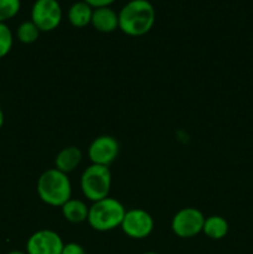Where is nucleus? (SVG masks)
Wrapping results in <instances>:
<instances>
[{"mask_svg": "<svg viewBox=\"0 0 253 254\" xmlns=\"http://www.w3.org/2000/svg\"><path fill=\"white\" fill-rule=\"evenodd\" d=\"M7 254H26V253L20 252V251H11V252H9Z\"/></svg>", "mask_w": 253, "mask_h": 254, "instance_id": "21", "label": "nucleus"}, {"mask_svg": "<svg viewBox=\"0 0 253 254\" xmlns=\"http://www.w3.org/2000/svg\"><path fill=\"white\" fill-rule=\"evenodd\" d=\"M91 24L99 32L108 34L116 31L119 29L118 12L114 11L111 6L93 9Z\"/></svg>", "mask_w": 253, "mask_h": 254, "instance_id": "10", "label": "nucleus"}, {"mask_svg": "<svg viewBox=\"0 0 253 254\" xmlns=\"http://www.w3.org/2000/svg\"><path fill=\"white\" fill-rule=\"evenodd\" d=\"M126 212V208L118 200L106 197L93 202L89 207L87 221L93 230L107 232L121 227Z\"/></svg>", "mask_w": 253, "mask_h": 254, "instance_id": "3", "label": "nucleus"}, {"mask_svg": "<svg viewBox=\"0 0 253 254\" xmlns=\"http://www.w3.org/2000/svg\"><path fill=\"white\" fill-rule=\"evenodd\" d=\"M119 143L111 135H101L94 139L88 148V156L92 164L108 166L117 159Z\"/></svg>", "mask_w": 253, "mask_h": 254, "instance_id": "9", "label": "nucleus"}, {"mask_svg": "<svg viewBox=\"0 0 253 254\" xmlns=\"http://www.w3.org/2000/svg\"><path fill=\"white\" fill-rule=\"evenodd\" d=\"M93 7L89 6L86 1H76L68 9V21L74 27H84L91 24Z\"/></svg>", "mask_w": 253, "mask_h": 254, "instance_id": "12", "label": "nucleus"}, {"mask_svg": "<svg viewBox=\"0 0 253 254\" xmlns=\"http://www.w3.org/2000/svg\"><path fill=\"white\" fill-rule=\"evenodd\" d=\"M62 9L57 0H35L31 7V21L40 31H52L61 24Z\"/></svg>", "mask_w": 253, "mask_h": 254, "instance_id": "5", "label": "nucleus"}, {"mask_svg": "<svg viewBox=\"0 0 253 254\" xmlns=\"http://www.w3.org/2000/svg\"><path fill=\"white\" fill-rule=\"evenodd\" d=\"M21 7L20 0H0V22L7 21L17 15Z\"/></svg>", "mask_w": 253, "mask_h": 254, "instance_id": "16", "label": "nucleus"}, {"mask_svg": "<svg viewBox=\"0 0 253 254\" xmlns=\"http://www.w3.org/2000/svg\"><path fill=\"white\" fill-rule=\"evenodd\" d=\"M12 47V32L6 24L0 22V59L6 56Z\"/></svg>", "mask_w": 253, "mask_h": 254, "instance_id": "17", "label": "nucleus"}, {"mask_svg": "<svg viewBox=\"0 0 253 254\" xmlns=\"http://www.w3.org/2000/svg\"><path fill=\"white\" fill-rule=\"evenodd\" d=\"M40 32L41 31L37 29L36 25L31 20H29V21H24L20 24V26L17 27L16 35L19 41L22 44H32L39 39Z\"/></svg>", "mask_w": 253, "mask_h": 254, "instance_id": "15", "label": "nucleus"}, {"mask_svg": "<svg viewBox=\"0 0 253 254\" xmlns=\"http://www.w3.org/2000/svg\"><path fill=\"white\" fill-rule=\"evenodd\" d=\"M61 208L63 217L71 223L84 222L88 217L89 207H87L86 203L81 200L69 198L66 203L61 206Z\"/></svg>", "mask_w": 253, "mask_h": 254, "instance_id": "13", "label": "nucleus"}, {"mask_svg": "<svg viewBox=\"0 0 253 254\" xmlns=\"http://www.w3.org/2000/svg\"><path fill=\"white\" fill-rule=\"evenodd\" d=\"M63 246L59 233L51 230H41L27 240L26 254H61Z\"/></svg>", "mask_w": 253, "mask_h": 254, "instance_id": "8", "label": "nucleus"}, {"mask_svg": "<svg viewBox=\"0 0 253 254\" xmlns=\"http://www.w3.org/2000/svg\"><path fill=\"white\" fill-rule=\"evenodd\" d=\"M82 160V151L76 146H67L62 149L56 156L55 165L57 170L64 174L73 171Z\"/></svg>", "mask_w": 253, "mask_h": 254, "instance_id": "11", "label": "nucleus"}, {"mask_svg": "<svg viewBox=\"0 0 253 254\" xmlns=\"http://www.w3.org/2000/svg\"><path fill=\"white\" fill-rule=\"evenodd\" d=\"M86 1L89 6H92L93 9H98V7H106L111 6L116 0H83Z\"/></svg>", "mask_w": 253, "mask_h": 254, "instance_id": "19", "label": "nucleus"}, {"mask_svg": "<svg viewBox=\"0 0 253 254\" xmlns=\"http://www.w3.org/2000/svg\"><path fill=\"white\" fill-rule=\"evenodd\" d=\"M121 228L128 237L134 240H143L153 232L154 220L146 211L133 208L126 212Z\"/></svg>", "mask_w": 253, "mask_h": 254, "instance_id": "7", "label": "nucleus"}, {"mask_svg": "<svg viewBox=\"0 0 253 254\" xmlns=\"http://www.w3.org/2000/svg\"><path fill=\"white\" fill-rule=\"evenodd\" d=\"M202 232L211 240H222L228 233V222L221 216H210L205 218Z\"/></svg>", "mask_w": 253, "mask_h": 254, "instance_id": "14", "label": "nucleus"}, {"mask_svg": "<svg viewBox=\"0 0 253 254\" xmlns=\"http://www.w3.org/2000/svg\"><path fill=\"white\" fill-rule=\"evenodd\" d=\"M119 29L129 36L148 34L155 22V9L149 0H130L118 12Z\"/></svg>", "mask_w": 253, "mask_h": 254, "instance_id": "1", "label": "nucleus"}, {"mask_svg": "<svg viewBox=\"0 0 253 254\" xmlns=\"http://www.w3.org/2000/svg\"><path fill=\"white\" fill-rule=\"evenodd\" d=\"M143 254H158V253H155V252H146V253H143Z\"/></svg>", "mask_w": 253, "mask_h": 254, "instance_id": "22", "label": "nucleus"}, {"mask_svg": "<svg viewBox=\"0 0 253 254\" xmlns=\"http://www.w3.org/2000/svg\"><path fill=\"white\" fill-rule=\"evenodd\" d=\"M205 216L200 210L193 207H186L176 212L171 221V230L174 235L180 238L195 237L202 232Z\"/></svg>", "mask_w": 253, "mask_h": 254, "instance_id": "6", "label": "nucleus"}, {"mask_svg": "<svg viewBox=\"0 0 253 254\" xmlns=\"http://www.w3.org/2000/svg\"><path fill=\"white\" fill-rule=\"evenodd\" d=\"M111 185L112 175L108 166L92 164L81 176L82 192L93 202L108 197Z\"/></svg>", "mask_w": 253, "mask_h": 254, "instance_id": "4", "label": "nucleus"}, {"mask_svg": "<svg viewBox=\"0 0 253 254\" xmlns=\"http://www.w3.org/2000/svg\"><path fill=\"white\" fill-rule=\"evenodd\" d=\"M72 188L67 174L55 169H49L37 180V195L45 203L54 207H61L71 198Z\"/></svg>", "mask_w": 253, "mask_h": 254, "instance_id": "2", "label": "nucleus"}, {"mask_svg": "<svg viewBox=\"0 0 253 254\" xmlns=\"http://www.w3.org/2000/svg\"><path fill=\"white\" fill-rule=\"evenodd\" d=\"M2 124H4V113H2L1 108H0V128L2 127Z\"/></svg>", "mask_w": 253, "mask_h": 254, "instance_id": "20", "label": "nucleus"}, {"mask_svg": "<svg viewBox=\"0 0 253 254\" xmlns=\"http://www.w3.org/2000/svg\"><path fill=\"white\" fill-rule=\"evenodd\" d=\"M61 254H87V253L81 245L71 242L63 246V250H62Z\"/></svg>", "mask_w": 253, "mask_h": 254, "instance_id": "18", "label": "nucleus"}]
</instances>
